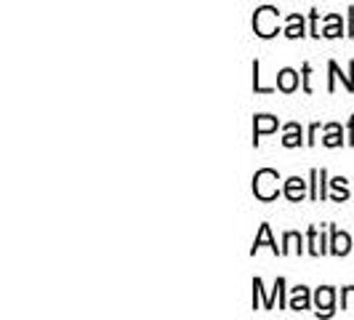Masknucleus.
<instances>
[{
  "label": "nucleus",
  "mask_w": 354,
  "mask_h": 320,
  "mask_svg": "<svg viewBox=\"0 0 354 320\" xmlns=\"http://www.w3.org/2000/svg\"><path fill=\"white\" fill-rule=\"evenodd\" d=\"M315 302H317V312L322 315H330V307H333V288H319L317 296H315Z\"/></svg>",
  "instance_id": "4"
},
{
  "label": "nucleus",
  "mask_w": 354,
  "mask_h": 320,
  "mask_svg": "<svg viewBox=\"0 0 354 320\" xmlns=\"http://www.w3.org/2000/svg\"><path fill=\"white\" fill-rule=\"evenodd\" d=\"M304 193H306V181H301L299 177H293V179H288L285 181V195H288V200H301Z\"/></svg>",
  "instance_id": "3"
},
{
  "label": "nucleus",
  "mask_w": 354,
  "mask_h": 320,
  "mask_svg": "<svg viewBox=\"0 0 354 320\" xmlns=\"http://www.w3.org/2000/svg\"><path fill=\"white\" fill-rule=\"evenodd\" d=\"M283 144L285 147H296V144H301V128H299L296 123L288 125V134H285Z\"/></svg>",
  "instance_id": "10"
},
{
  "label": "nucleus",
  "mask_w": 354,
  "mask_h": 320,
  "mask_svg": "<svg viewBox=\"0 0 354 320\" xmlns=\"http://www.w3.org/2000/svg\"><path fill=\"white\" fill-rule=\"evenodd\" d=\"M288 37H301L304 35V21L301 17H290L288 19V30H285Z\"/></svg>",
  "instance_id": "11"
},
{
  "label": "nucleus",
  "mask_w": 354,
  "mask_h": 320,
  "mask_svg": "<svg viewBox=\"0 0 354 320\" xmlns=\"http://www.w3.org/2000/svg\"><path fill=\"white\" fill-rule=\"evenodd\" d=\"M277 171H272V168H264V171H259L256 177H253V193L256 197H261V200H272V197H277Z\"/></svg>",
  "instance_id": "1"
},
{
  "label": "nucleus",
  "mask_w": 354,
  "mask_h": 320,
  "mask_svg": "<svg viewBox=\"0 0 354 320\" xmlns=\"http://www.w3.org/2000/svg\"><path fill=\"white\" fill-rule=\"evenodd\" d=\"M261 246H269V249L274 251V254H283V249H277V243H272V232H269V224H261V232H259V238H256V243H253V254L261 249Z\"/></svg>",
  "instance_id": "5"
},
{
  "label": "nucleus",
  "mask_w": 354,
  "mask_h": 320,
  "mask_svg": "<svg viewBox=\"0 0 354 320\" xmlns=\"http://www.w3.org/2000/svg\"><path fill=\"white\" fill-rule=\"evenodd\" d=\"M253 30L261 37L277 35V11L269 8V6L259 8V11H256V19H253Z\"/></svg>",
  "instance_id": "2"
},
{
  "label": "nucleus",
  "mask_w": 354,
  "mask_h": 320,
  "mask_svg": "<svg viewBox=\"0 0 354 320\" xmlns=\"http://www.w3.org/2000/svg\"><path fill=\"white\" fill-rule=\"evenodd\" d=\"M274 128H277V118H269V115L256 118V142H259L261 134H269V131H274Z\"/></svg>",
  "instance_id": "8"
},
{
  "label": "nucleus",
  "mask_w": 354,
  "mask_h": 320,
  "mask_svg": "<svg viewBox=\"0 0 354 320\" xmlns=\"http://www.w3.org/2000/svg\"><path fill=\"white\" fill-rule=\"evenodd\" d=\"M344 307H346V310H354V288H346V291H344Z\"/></svg>",
  "instance_id": "18"
},
{
  "label": "nucleus",
  "mask_w": 354,
  "mask_h": 320,
  "mask_svg": "<svg viewBox=\"0 0 354 320\" xmlns=\"http://www.w3.org/2000/svg\"><path fill=\"white\" fill-rule=\"evenodd\" d=\"M309 307V291L299 285V288H293V296H290V310H306Z\"/></svg>",
  "instance_id": "6"
},
{
  "label": "nucleus",
  "mask_w": 354,
  "mask_h": 320,
  "mask_svg": "<svg viewBox=\"0 0 354 320\" xmlns=\"http://www.w3.org/2000/svg\"><path fill=\"white\" fill-rule=\"evenodd\" d=\"M330 184H333V190H336V200H346V197H349V193H346V179H333V181H330Z\"/></svg>",
  "instance_id": "15"
},
{
  "label": "nucleus",
  "mask_w": 354,
  "mask_h": 320,
  "mask_svg": "<svg viewBox=\"0 0 354 320\" xmlns=\"http://www.w3.org/2000/svg\"><path fill=\"white\" fill-rule=\"evenodd\" d=\"M328 147H338L341 144V134H338V125H328V136H325Z\"/></svg>",
  "instance_id": "17"
},
{
  "label": "nucleus",
  "mask_w": 354,
  "mask_h": 320,
  "mask_svg": "<svg viewBox=\"0 0 354 320\" xmlns=\"http://www.w3.org/2000/svg\"><path fill=\"white\" fill-rule=\"evenodd\" d=\"M322 179H325V171L319 168V171H312V181H315V187H312V197L319 200V197H325V190H322Z\"/></svg>",
  "instance_id": "12"
},
{
  "label": "nucleus",
  "mask_w": 354,
  "mask_h": 320,
  "mask_svg": "<svg viewBox=\"0 0 354 320\" xmlns=\"http://www.w3.org/2000/svg\"><path fill=\"white\" fill-rule=\"evenodd\" d=\"M309 240H312V254H325V246H322V238H319L317 235V230H315V227H312V230H309Z\"/></svg>",
  "instance_id": "16"
},
{
  "label": "nucleus",
  "mask_w": 354,
  "mask_h": 320,
  "mask_svg": "<svg viewBox=\"0 0 354 320\" xmlns=\"http://www.w3.org/2000/svg\"><path fill=\"white\" fill-rule=\"evenodd\" d=\"M288 251H301V238H299L296 232H288V235H285V249H283V254H288Z\"/></svg>",
  "instance_id": "13"
},
{
  "label": "nucleus",
  "mask_w": 354,
  "mask_h": 320,
  "mask_svg": "<svg viewBox=\"0 0 354 320\" xmlns=\"http://www.w3.org/2000/svg\"><path fill=\"white\" fill-rule=\"evenodd\" d=\"M338 24H341V19L338 17H328V27H325V33H322V35L338 37L341 35V27H338Z\"/></svg>",
  "instance_id": "14"
},
{
  "label": "nucleus",
  "mask_w": 354,
  "mask_h": 320,
  "mask_svg": "<svg viewBox=\"0 0 354 320\" xmlns=\"http://www.w3.org/2000/svg\"><path fill=\"white\" fill-rule=\"evenodd\" d=\"M349 249H352V240H349V235H346V232H336V230H333V254L344 256V254H346Z\"/></svg>",
  "instance_id": "7"
},
{
  "label": "nucleus",
  "mask_w": 354,
  "mask_h": 320,
  "mask_svg": "<svg viewBox=\"0 0 354 320\" xmlns=\"http://www.w3.org/2000/svg\"><path fill=\"white\" fill-rule=\"evenodd\" d=\"M277 86L283 91H293L296 86H299V75L293 70H283L280 72V78H277Z\"/></svg>",
  "instance_id": "9"
}]
</instances>
